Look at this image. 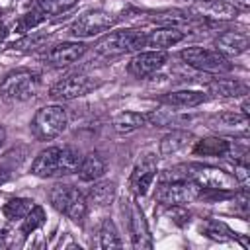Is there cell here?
<instances>
[{"instance_id": "1", "label": "cell", "mask_w": 250, "mask_h": 250, "mask_svg": "<svg viewBox=\"0 0 250 250\" xmlns=\"http://www.w3.org/2000/svg\"><path fill=\"white\" fill-rule=\"evenodd\" d=\"M193 180L201 189L207 191H227V193H236L238 182L234 176H230L229 172L217 168V166H209V164H184V166H176L174 170H168V174L164 176V180Z\"/></svg>"}, {"instance_id": "2", "label": "cell", "mask_w": 250, "mask_h": 250, "mask_svg": "<svg viewBox=\"0 0 250 250\" xmlns=\"http://www.w3.org/2000/svg\"><path fill=\"white\" fill-rule=\"evenodd\" d=\"M143 47H146V33L137 31V29L111 31L96 43V51L105 57L123 55V53H139Z\"/></svg>"}, {"instance_id": "3", "label": "cell", "mask_w": 250, "mask_h": 250, "mask_svg": "<svg viewBox=\"0 0 250 250\" xmlns=\"http://www.w3.org/2000/svg\"><path fill=\"white\" fill-rule=\"evenodd\" d=\"M66 111L62 105H43L35 111L29 129L33 133L35 139L39 141H51L55 137H59L64 129H66Z\"/></svg>"}, {"instance_id": "4", "label": "cell", "mask_w": 250, "mask_h": 250, "mask_svg": "<svg viewBox=\"0 0 250 250\" xmlns=\"http://www.w3.org/2000/svg\"><path fill=\"white\" fill-rule=\"evenodd\" d=\"M37 92H39V76L27 68H18L8 72L0 84V96L10 102L31 100Z\"/></svg>"}, {"instance_id": "5", "label": "cell", "mask_w": 250, "mask_h": 250, "mask_svg": "<svg viewBox=\"0 0 250 250\" xmlns=\"http://www.w3.org/2000/svg\"><path fill=\"white\" fill-rule=\"evenodd\" d=\"M49 201L59 213L66 215L68 219H72L76 223H80L86 217L88 201L82 195V191L78 188H74V186H66V184L55 186L49 191Z\"/></svg>"}, {"instance_id": "6", "label": "cell", "mask_w": 250, "mask_h": 250, "mask_svg": "<svg viewBox=\"0 0 250 250\" xmlns=\"http://www.w3.org/2000/svg\"><path fill=\"white\" fill-rule=\"evenodd\" d=\"M182 61L189 64L195 70L209 72V74H225L232 68L227 57H223L217 49H205V47H188L180 53Z\"/></svg>"}, {"instance_id": "7", "label": "cell", "mask_w": 250, "mask_h": 250, "mask_svg": "<svg viewBox=\"0 0 250 250\" xmlns=\"http://www.w3.org/2000/svg\"><path fill=\"white\" fill-rule=\"evenodd\" d=\"M201 188L193 180H164L156 189V199L162 205H186L199 197Z\"/></svg>"}, {"instance_id": "8", "label": "cell", "mask_w": 250, "mask_h": 250, "mask_svg": "<svg viewBox=\"0 0 250 250\" xmlns=\"http://www.w3.org/2000/svg\"><path fill=\"white\" fill-rule=\"evenodd\" d=\"M115 21H117V18L105 10H90L72 21L70 33L74 37H82V39L94 37V35H100V33L107 31L109 27H113Z\"/></svg>"}, {"instance_id": "9", "label": "cell", "mask_w": 250, "mask_h": 250, "mask_svg": "<svg viewBox=\"0 0 250 250\" xmlns=\"http://www.w3.org/2000/svg\"><path fill=\"white\" fill-rule=\"evenodd\" d=\"M94 88V82L84 74H70L61 80H57L49 88V98L57 102H68L86 96Z\"/></svg>"}, {"instance_id": "10", "label": "cell", "mask_w": 250, "mask_h": 250, "mask_svg": "<svg viewBox=\"0 0 250 250\" xmlns=\"http://www.w3.org/2000/svg\"><path fill=\"white\" fill-rule=\"evenodd\" d=\"M156 166H158V160L154 154H143L139 158L129 180V188L135 195H145L148 191V188L156 178Z\"/></svg>"}, {"instance_id": "11", "label": "cell", "mask_w": 250, "mask_h": 250, "mask_svg": "<svg viewBox=\"0 0 250 250\" xmlns=\"http://www.w3.org/2000/svg\"><path fill=\"white\" fill-rule=\"evenodd\" d=\"M168 61L166 51H139L131 57L129 64H127V72L135 78H145L152 72H156L158 68L164 66V62Z\"/></svg>"}, {"instance_id": "12", "label": "cell", "mask_w": 250, "mask_h": 250, "mask_svg": "<svg viewBox=\"0 0 250 250\" xmlns=\"http://www.w3.org/2000/svg\"><path fill=\"white\" fill-rule=\"evenodd\" d=\"M86 49L88 47L80 41H64L59 45H53L45 53V62L51 66H68V64L76 62L86 53Z\"/></svg>"}, {"instance_id": "13", "label": "cell", "mask_w": 250, "mask_h": 250, "mask_svg": "<svg viewBox=\"0 0 250 250\" xmlns=\"http://www.w3.org/2000/svg\"><path fill=\"white\" fill-rule=\"evenodd\" d=\"M61 150L62 146H47L39 150V154L31 162V174L37 178L61 176Z\"/></svg>"}, {"instance_id": "14", "label": "cell", "mask_w": 250, "mask_h": 250, "mask_svg": "<svg viewBox=\"0 0 250 250\" xmlns=\"http://www.w3.org/2000/svg\"><path fill=\"white\" fill-rule=\"evenodd\" d=\"M129 230H131V240H133L135 248H150L152 246V238H150L145 215L139 209V205L133 201L129 207Z\"/></svg>"}, {"instance_id": "15", "label": "cell", "mask_w": 250, "mask_h": 250, "mask_svg": "<svg viewBox=\"0 0 250 250\" xmlns=\"http://www.w3.org/2000/svg\"><path fill=\"white\" fill-rule=\"evenodd\" d=\"M248 45H250V37L242 31H225L215 39V49L227 59L242 55L248 49Z\"/></svg>"}, {"instance_id": "16", "label": "cell", "mask_w": 250, "mask_h": 250, "mask_svg": "<svg viewBox=\"0 0 250 250\" xmlns=\"http://www.w3.org/2000/svg\"><path fill=\"white\" fill-rule=\"evenodd\" d=\"M184 37L186 33L180 31L178 27H160L156 31L146 33V47L154 51H166L168 47H174L176 43H180Z\"/></svg>"}, {"instance_id": "17", "label": "cell", "mask_w": 250, "mask_h": 250, "mask_svg": "<svg viewBox=\"0 0 250 250\" xmlns=\"http://www.w3.org/2000/svg\"><path fill=\"white\" fill-rule=\"evenodd\" d=\"M193 135L186 129H172L170 133H166L162 139H160V145H158V150L162 156H172L180 150H184L189 143H191Z\"/></svg>"}, {"instance_id": "18", "label": "cell", "mask_w": 250, "mask_h": 250, "mask_svg": "<svg viewBox=\"0 0 250 250\" xmlns=\"http://www.w3.org/2000/svg\"><path fill=\"white\" fill-rule=\"evenodd\" d=\"M115 193H117V184L111 182V180H102V182H94L92 188L88 189V195H86V201L96 205V207H107L111 205V201L115 199Z\"/></svg>"}, {"instance_id": "19", "label": "cell", "mask_w": 250, "mask_h": 250, "mask_svg": "<svg viewBox=\"0 0 250 250\" xmlns=\"http://www.w3.org/2000/svg\"><path fill=\"white\" fill-rule=\"evenodd\" d=\"M160 102L172 107H197L205 102V94L195 90H176L160 96Z\"/></svg>"}, {"instance_id": "20", "label": "cell", "mask_w": 250, "mask_h": 250, "mask_svg": "<svg viewBox=\"0 0 250 250\" xmlns=\"http://www.w3.org/2000/svg\"><path fill=\"white\" fill-rule=\"evenodd\" d=\"M230 150V143L223 137H205L199 139L193 146V154L197 156H227Z\"/></svg>"}, {"instance_id": "21", "label": "cell", "mask_w": 250, "mask_h": 250, "mask_svg": "<svg viewBox=\"0 0 250 250\" xmlns=\"http://www.w3.org/2000/svg\"><path fill=\"white\" fill-rule=\"evenodd\" d=\"M148 123V115L141 111H121L113 117V129L121 135L133 133L139 127H145Z\"/></svg>"}, {"instance_id": "22", "label": "cell", "mask_w": 250, "mask_h": 250, "mask_svg": "<svg viewBox=\"0 0 250 250\" xmlns=\"http://www.w3.org/2000/svg\"><path fill=\"white\" fill-rule=\"evenodd\" d=\"M209 92L213 96L219 98H232V96H242L248 92V86L240 80H232V78H215L209 82Z\"/></svg>"}, {"instance_id": "23", "label": "cell", "mask_w": 250, "mask_h": 250, "mask_svg": "<svg viewBox=\"0 0 250 250\" xmlns=\"http://www.w3.org/2000/svg\"><path fill=\"white\" fill-rule=\"evenodd\" d=\"M104 172H105V160L98 154H88V156H82V162L76 174L82 182H96L104 176Z\"/></svg>"}, {"instance_id": "24", "label": "cell", "mask_w": 250, "mask_h": 250, "mask_svg": "<svg viewBox=\"0 0 250 250\" xmlns=\"http://www.w3.org/2000/svg\"><path fill=\"white\" fill-rule=\"evenodd\" d=\"M31 207H33L31 199H27V197H14V199H10L2 207V213H4V217L8 221H21Z\"/></svg>"}, {"instance_id": "25", "label": "cell", "mask_w": 250, "mask_h": 250, "mask_svg": "<svg viewBox=\"0 0 250 250\" xmlns=\"http://www.w3.org/2000/svg\"><path fill=\"white\" fill-rule=\"evenodd\" d=\"M100 246L102 248H121V236L117 232V227L111 219H104L100 227Z\"/></svg>"}, {"instance_id": "26", "label": "cell", "mask_w": 250, "mask_h": 250, "mask_svg": "<svg viewBox=\"0 0 250 250\" xmlns=\"http://www.w3.org/2000/svg\"><path fill=\"white\" fill-rule=\"evenodd\" d=\"M82 162V154L72 146H62L61 150V176H68L78 172V166Z\"/></svg>"}, {"instance_id": "27", "label": "cell", "mask_w": 250, "mask_h": 250, "mask_svg": "<svg viewBox=\"0 0 250 250\" xmlns=\"http://www.w3.org/2000/svg\"><path fill=\"white\" fill-rule=\"evenodd\" d=\"M189 20L191 18L182 10H166V12H158L154 16L156 23H162L164 27H178V29H180V25L189 23Z\"/></svg>"}, {"instance_id": "28", "label": "cell", "mask_w": 250, "mask_h": 250, "mask_svg": "<svg viewBox=\"0 0 250 250\" xmlns=\"http://www.w3.org/2000/svg\"><path fill=\"white\" fill-rule=\"evenodd\" d=\"M43 223H45V211H43L41 205H35V203H33V207H31V209L27 211V215L21 219V232H23V234H29V232H33L35 229H39Z\"/></svg>"}, {"instance_id": "29", "label": "cell", "mask_w": 250, "mask_h": 250, "mask_svg": "<svg viewBox=\"0 0 250 250\" xmlns=\"http://www.w3.org/2000/svg\"><path fill=\"white\" fill-rule=\"evenodd\" d=\"M78 0H35L37 8L47 16H57V14H62V12H68Z\"/></svg>"}, {"instance_id": "30", "label": "cell", "mask_w": 250, "mask_h": 250, "mask_svg": "<svg viewBox=\"0 0 250 250\" xmlns=\"http://www.w3.org/2000/svg\"><path fill=\"white\" fill-rule=\"evenodd\" d=\"M211 125L215 127H240L246 125V115L244 113H236V111H221L217 115L211 117Z\"/></svg>"}, {"instance_id": "31", "label": "cell", "mask_w": 250, "mask_h": 250, "mask_svg": "<svg viewBox=\"0 0 250 250\" xmlns=\"http://www.w3.org/2000/svg\"><path fill=\"white\" fill-rule=\"evenodd\" d=\"M43 20H45V14H43L39 8H35V10H31V12L23 14V16L16 21V31H18V33H25V31L37 27Z\"/></svg>"}, {"instance_id": "32", "label": "cell", "mask_w": 250, "mask_h": 250, "mask_svg": "<svg viewBox=\"0 0 250 250\" xmlns=\"http://www.w3.org/2000/svg\"><path fill=\"white\" fill-rule=\"evenodd\" d=\"M209 14H211V18H219V20H230V18H236L238 10H236L232 4H229V2L215 0V2H211Z\"/></svg>"}, {"instance_id": "33", "label": "cell", "mask_w": 250, "mask_h": 250, "mask_svg": "<svg viewBox=\"0 0 250 250\" xmlns=\"http://www.w3.org/2000/svg\"><path fill=\"white\" fill-rule=\"evenodd\" d=\"M205 234H209L211 238H217V240H225V238H232V232L227 225L219 223V221H209L207 223V229H205Z\"/></svg>"}, {"instance_id": "34", "label": "cell", "mask_w": 250, "mask_h": 250, "mask_svg": "<svg viewBox=\"0 0 250 250\" xmlns=\"http://www.w3.org/2000/svg\"><path fill=\"white\" fill-rule=\"evenodd\" d=\"M234 178H236L238 184H246V180H248V166H246V162L234 166Z\"/></svg>"}, {"instance_id": "35", "label": "cell", "mask_w": 250, "mask_h": 250, "mask_svg": "<svg viewBox=\"0 0 250 250\" xmlns=\"http://www.w3.org/2000/svg\"><path fill=\"white\" fill-rule=\"evenodd\" d=\"M232 6L238 10V12H246L250 8V0H234Z\"/></svg>"}, {"instance_id": "36", "label": "cell", "mask_w": 250, "mask_h": 250, "mask_svg": "<svg viewBox=\"0 0 250 250\" xmlns=\"http://www.w3.org/2000/svg\"><path fill=\"white\" fill-rule=\"evenodd\" d=\"M248 111H250V109H248V98H244V102H242V113L248 117Z\"/></svg>"}, {"instance_id": "37", "label": "cell", "mask_w": 250, "mask_h": 250, "mask_svg": "<svg viewBox=\"0 0 250 250\" xmlns=\"http://www.w3.org/2000/svg\"><path fill=\"white\" fill-rule=\"evenodd\" d=\"M4 141H6V129H4V127H0V146L4 145Z\"/></svg>"}, {"instance_id": "38", "label": "cell", "mask_w": 250, "mask_h": 250, "mask_svg": "<svg viewBox=\"0 0 250 250\" xmlns=\"http://www.w3.org/2000/svg\"><path fill=\"white\" fill-rule=\"evenodd\" d=\"M0 248H6V242H4L2 238H0Z\"/></svg>"}, {"instance_id": "39", "label": "cell", "mask_w": 250, "mask_h": 250, "mask_svg": "<svg viewBox=\"0 0 250 250\" xmlns=\"http://www.w3.org/2000/svg\"><path fill=\"white\" fill-rule=\"evenodd\" d=\"M197 2H207V4H211V2H215V0H197Z\"/></svg>"}, {"instance_id": "40", "label": "cell", "mask_w": 250, "mask_h": 250, "mask_svg": "<svg viewBox=\"0 0 250 250\" xmlns=\"http://www.w3.org/2000/svg\"><path fill=\"white\" fill-rule=\"evenodd\" d=\"M2 180H4V176H2V174H0V184H2Z\"/></svg>"}]
</instances>
